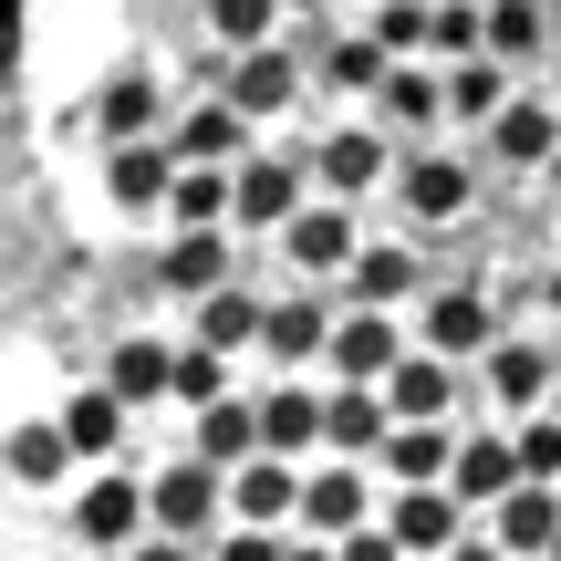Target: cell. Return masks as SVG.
Masks as SVG:
<instances>
[{
  "label": "cell",
  "instance_id": "cell-30",
  "mask_svg": "<svg viewBox=\"0 0 561 561\" xmlns=\"http://www.w3.org/2000/svg\"><path fill=\"white\" fill-rule=\"evenodd\" d=\"M157 115H167V94H157V73H115V83H104V104H94V125H104V146H136V136H157Z\"/></svg>",
  "mask_w": 561,
  "mask_h": 561
},
{
  "label": "cell",
  "instance_id": "cell-39",
  "mask_svg": "<svg viewBox=\"0 0 561 561\" xmlns=\"http://www.w3.org/2000/svg\"><path fill=\"white\" fill-rule=\"evenodd\" d=\"M229 396V354L219 343H187L178 354V405H219Z\"/></svg>",
  "mask_w": 561,
  "mask_h": 561
},
{
  "label": "cell",
  "instance_id": "cell-6",
  "mask_svg": "<svg viewBox=\"0 0 561 561\" xmlns=\"http://www.w3.org/2000/svg\"><path fill=\"white\" fill-rule=\"evenodd\" d=\"M375 520V489H364V458H343V447H322V468H301V520L291 530H364Z\"/></svg>",
  "mask_w": 561,
  "mask_h": 561
},
{
  "label": "cell",
  "instance_id": "cell-12",
  "mask_svg": "<svg viewBox=\"0 0 561 561\" xmlns=\"http://www.w3.org/2000/svg\"><path fill=\"white\" fill-rule=\"evenodd\" d=\"M479 520L510 541V561H551V541H561V479H520L500 510H479Z\"/></svg>",
  "mask_w": 561,
  "mask_h": 561
},
{
  "label": "cell",
  "instance_id": "cell-32",
  "mask_svg": "<svg viewBox=\"0 0 561 561\" xmlns=\"http://www.w3.org/2000/svg\"><path fill=\"white\" fill-rule=\"evenodd\" d=\"M198 458H219V468H240V458H261V405H240V396H219V405H198Z\"/></svg>",
  "mask_w": 561,
  "mask_h": 561
},
{
  "label": "cell",
  "instance_id": "cell-18",
  "mask_svg": "<svg viewBox=\"0 0 561 561\" xmlns=\"http://www.w3.org/2000/svg\"><path fill=\"white\" fill-rule=\"evenodd\" d=\"M385 396H396V416H447V405H458V354H437V343H416V354H396V375H385Z\"/></svg>",
  "mask_w": 561,
  "mask_h": 561
},
{
  "label": "cell",
  "instance_id": "cell-29",
  "mask_svg": "<svg viewBox=\"0 0 561 561\" xmlns=\"http://www.w3.org/2000/svg\"><path fill=\"white\" fill-rule=\"evenodd\" d=\"M500 104H510V62L500 53L447 62V115H458V125H500Z\"/></svg>",
  "mask_w": 561,
  "mask_h": 561
},
{
  "label": "cell",
  "instance_id": "cell-31",
  "mask_svg": "<svg viewBox=\"0 0 561 561\" xmlns=\"http://www.w3.org/2000/svg\"><path fill=\"white\" fill-rule=\"evenodd\" d=\"M343 291H354V301H385V312H396V301H416V250L364 240V250H354V271H343Z\"/></svg>",
  "mask_w": 561,
  "mask_h": 561
},
{
  "label": "cell",
  "instance_id": "cell-47",
  "mask_svg": "<svg viewBox=\"0 0 561 561\" xmlns=\"http://www.w3.org/2000/svg\"><path fill=\"white\" fill-rule=\"evenodd\" d=\"M541 312H551V322H561V271H551V280H541Z\"/></svg>",
  "mask_w": 561,
  "mask_h": 561
},
{
  "label": "cell",
  "instance_id": "cell-11",
  "mask_svg": "<svg viewBox=\"0 0 561 561\" xmlns=\"http://www.w3.org/2000/svg\"><path fill=\"white\" fill-rule=\"evenodd\" d=\"M437 354H458V364H479L489 343H500V301L479 291V280H458V291H426V322H416Z\"/></svg>",
  "mask_w": 561,
  "mask_h": 561
},
{
  "label": "cell",
  "instance_id": "cell-44",
  "mask_svg": "<svg viewBox=\"0 0 561 561\" xmlns=\"http://www.w3.org/2000/svg\"><path fill=\"white\" fill-rule=\"evenodd\" d=\"M115 561H198V541H187V530H136Z\"/></svg>",
  "mask_w": 561,
  "mask_h": 561
},
{
  "label": "cell",
  "instance_id": "cell-14",
  "mask_svg": "<svg viewBox=\"0 0 561 561\" xmlns=\"http://www.w3.org/2000/svg\"><path fill=\"white\" fill-rule=\"evenodd\" d=\"M520 437H458V468H447V489H458L468 510H500L510 489H520Z\"/></svg>",
  "mask_w": 561,
  "mask_h": 561
},
{
  "label": "cell",
  "instance_id": "cell-25",
  "mask_svg": "<svg viewBox=\"0 0 561 561\" xmlns=\"http://www.w3.org/2000/svg\"><path fill=\"white\" fill-rule=\"evenodd\" d=\"M261 447H280V458L322 447V396H312V385H291V364H280V385L261 396Z\"/></svg>",
  "mask_w": 561,
  "mask_h": 561
},
{
  "label": "cell",
  "instance_id": "cell-38",
  "mask_svg": "<svg viewBox=\"0 0 561 561\" xmlns=\"http://www.w3.org/2000/svg\"><path fill=\"white\" fill-rule=\"evenodd\" d=\"M375 32H385V53H437V11L426 0H375Z\"/></svg>",
  "mask_w": 561,
  "mask_h": 561
},
{
  "label": "cell",
  "instance_id": "cell-20",
  "mask_svg": "<svg viewBox=\"0 0 561 561\" xmlns=\"http://www.w3.org/2000/svg\"><path fill=\"white\" fill-rule=\"evenodd\" d=\"M261 354H271V364H322V354H333V312H322L312 291L271 301V322H261Z\"/></svg>",
  "mask_w": 561,
  "mask_h": 561
},
{
  "label": "cell",
  "instance_id": "cell-50",
  "mask_svg": "<svg viewBox=\"0 0 561 561\" xmlns=\"http://www.w3.org/2000/svg\"><path fill=\"white\" fill-rule=\"evenodd\" d=\"M551 405H561V385H551Z\"/></svg>",
  "mask_w": 561,
  "mask_h": 561
},
{
  "label": "cell",
  "instance_id": "cell-37",
  "mask_svg": "<svg viewBox=\"0 0 561 561\" xmlns=\"http://www.w3.org/2000/svg\"><path fill=\"white\" fill-rule=\"evenodd\" d=\"M489 53H500V62L541 53V0H489Z\"/></svg>",
  "mask_w": 561,
  "mask_h": 561
},
{
  "label": "cell",
  "instance_id": "cell-35",
  "mask_svg": "<svg viewBox=\"0 0 561 561\" xmlns=\"http://www.w3.org/2000/svg\"><path fill=\"white\" fill-rule=\"evenodd\" d=\"M73 458H83L73 426H21V437H11V479H21V489H53Z\"/></svg>",
  "mask_w": 561,
  "mask_h": 561
},
{
  "label": "cell",
  "instance_id": "cell-24",
  "mask_svg": "<svg viewBox=\"0 0 561 561\" xmlns=\"http://www.w3.org/2000/svg\"><path fill=\"white\" fill-rule=\"evenodd\" d=\"M229 94H240L250 104V115H280V104H291L301 94V62H291V42H250V53H240V73H229Z\"/></svg>",
  "mask_w": 561,
  "mask_h": 561
},
{
  "label": "cell",
  "instance_id": "cell-27",
  "mask_svg": "<svg viewBox=\"0 0 561 561\" xmlns=\"http://www.w3.org/2000/svg\"><path fill=\"white\" fill-rule=\"evenodd\" d=\"M104 385H115L125 405H157V396H178V343H146V333H125V343H115V364H104Z\"/></svg>",
  "mask_w": 561,
  "mask_h": 561
},
{
  "label": "cell",
  "instance_id": "cell-28",
  "mask_svg": "<svg viewBox=\"0 0 561 561\" xmlns=\"http://www.w3.org/2000/svg\"><path fill=\"white\" fill-rule=\"evenodd\" d=\"M125 416H136V405H125L115 396V385H83V396L73 405H62V426H73V447H83V458H125Z\"/></svg>",
  "mask_w": 561,
  "mask_h": 561
},
{
  "label": "cell",
  "instance_id": "cell-9",
  "mask_svg": "<svg viewBox=\"0 0 561 561\" xmlns=\"http://www.w3.org/2000/svg\"><path fill=\"white\" fill-rule=\"evenodd\" d=\"M479 375H489V396H500L510 416H530V405H551L561 354H551V343H530V333H500V343L479 354Z\"/></svg>",
  "mask_w": 561,
  "mask_h": 561
},
{
  "label": "cell",
  "instance_id": "cell-22",
  "mask_svg": "<svg viewBox=\"0 0 561 561\" xmlns=\"http://www.w3.org/2000/svg\"><path fill=\"white\" fill-rule=\"evenodd\" d=\"M396 198L416 208V219H458V208L479 198V178H468L458 157H405V167H396Z\"/></svg>",
  "mask_w": 561,
  "mask_h": 561
},
{
  "label": "cell",
  "instance_id": "cell-51",
  "mask_svg": "<svg viewBox=\"0 0 561 561\" xmlns=\"http://www.w3.org/2000/svg\"><path fill=\"white\" fill-rule=\"evenodd\" d=\"M551 561H561V541H551Z\"/></svg>",
  "mask_w": 561,
  "mask_h": 561
},
{
  "label": "cell",
  "instance_id": "cell-7",
  "mask_svg": "<svg viewBox=\"0 0 561 561\" xmlns=\"http://www.w3.org/2000/svg\"><path fill=\"white\" fill-rule=\"evenodd\" d=\"M396 437V396L364 375H333V396H322V447H343V458H375V447Z\"/></svg>",
  "mask_w": 561,
  "mask_h": 561
},
{
  "label": "cell",
  "instance_id": "cell-2",
  "mask_svg": "<svg viewBox=\"0 0 561 561\" xmlns=\"http://www.w3.org/2000/svg\"><path fill=\"white\" fill-rule=\"evenodd\" d=\"M354 250H364L354 198H301L291 229H280V261H291L301 280H343V271H354Z\"/></svg>",
  "mask_w": 561,
  "mask_h": 561
},
{
  "label": "cell",
  "instance_id": "cell-15",
  "mask_svg": "<svg viewBox=\"0 0 561 561\" xmlns=\"http://www.w3.org/2000/svg\"><path fill=\"white\" fill-rule=\"evenodd\" d=\"M375 115L396 125V136H426V125H447V62H437V73H426V62L405 53L396 73L375 83Z\"/></svg>",
  "mask_w": 561,
  "mask_h": 561
},
{
  "label": "cell",
  "instance_id": "cell-42",
  "mask_svg": "<svg viewBox=\"0 0 561 561\" xmlns=\"http://www.w3.org/2000/svg\"><path fill=\"white\" fill-rule=\"evenodd\" d=\"M280 551H291V530H271V520H229L208 561H280Z\"/></svg>",
  "mask_w": 561,
  "mask_h": 561
},
{
  "label": "cell",
  "instance_id": "cell-46",
  "mask_svg": "<svg viewBox=\"0 0 561 561\" xmlns=\"http://www.w3.org/2000/svg\"><path fill=\"white\" fill-rule=\"evenodd\" d=\"M280 561H343V541H333V530H312V541H291Z\"/></svg>",
  "mask_w": 561,
  "mask_h": 561
},
{
  "label": "cell",
  "instance_id": "cell-13",
  "mask_svg": "<svg viewBox=\"0 0 561 561\" xmlns=\"http://www.w3.org/2000/svg\"><path fill=\"white\" fill-rule=\"evenodd\" d=\"M375 468H385V479H447V468H458V426H447V416H396V437H385L375 447Z\"/></svg>",
  "mask_w": 561,
  "mask_h": 561
},
{
  "label": "cell",
  "instance_id": "cell-16",
  "mask_svg": "<svg viewBox=\"0 0 561 561\" xmlns=\"http://www.w3.org/2000/svg\"><path fill=\"white\" fill-rule=\"evenodd\" d=\"M396 354H405V333L385 322V301H364L354 322H333V354H322V364H333V375H364V385H385V375H396Z\"/></svg>",
  "mask_w": 561,
  "mask_h": 561
},
{
  "label": "cell",
  "instance_id": "cell-33",
  "mask_svg": "<svg viewBox=\"0 0 561 561\" xmlns=\"http://www.w3.org/2000/svg\"><path fill=\"white\" fill-rule=\"evenodd\" d=\"M396 62H405V53H385V32H343L333 53H322V83H333V94H375Z\"/></svg>",
  "mask_w": 561,
  "mask_h": 561
},
{
  "label": "cell",
  "instance_id": "cell-36",
  "mask_svg": "<svg viewBox=\"0 0 561 561\" xmlns=\"http://www.w3.org/2000/svg\"><path fill=\"white\" fill-rule=\"evenodd\" d=\"M280 0H208V42H219V53H250V42H271L280 32Z\"/></svg>",
  "mask_w": 561,
  "mask_h": 561
},
{
  "label": "cell",
  "instance_id": "cell-40",
  "mask_svg": "<svg viewBox=\"0 0 561 561\" xmlns=\"http://www.w3.org/2000/svg\"><path fill=\"white\" fill-rule=\"evenodd\" d=\"M510 437H520V468H530V479H561V405H530Z\"/></svg>",
  "mask_w": 561,
  "mask_h": 561
},
{
  "label": "cell",
  "instance_id": "cell-26",
  "mask_svg": "<svg viewBox=\"0 0 561 561\" xmlns=\"http://www.w3.org/2000/svg\"><path fill=\"white\" fill-rule=\"evenodd\" d=\"M489 146H500V167H551L561 115H551L541 94H510V104H500V125H489Z\"/></svg>",
  "mask_w": 561,
  "mask_h": 561
},
{
  "label": "cell",
  "instance_id": "cell-3",
  "mask_svg": "<svg viewBox=\"0 0 561 561\" xmlns=\"http://www.w3.org/2000/svg\"><path fill=\"white\" fill-rule=\"evenodd\" d=\"M468 520H479V510H468V500H458L447 479H405L396 500H385V530H396V541L416 551V561H447Z\"/></svg>",
  "mask_w": 561,
  "mask_h": 561
},
{
  "label": "cell",
  "instance_id": "cell-10",
  "mask_svg": "<svg viewBox=\"0 0 561 561\" xmlns=\"http://www.w3.org/2000/svg\"><path fill=\"white\" fill-rule=\"evenodd\" d=\"M229 520H271V530H291V520H301V458H280V447L240 458V468H229Z\"/></svg>",
  "mask_w": 561,
  "mask_h": 561
},
{
  "label": "cell",
  "instance_id": "cell-48",
  "mask_svg": "<svg viewBox=\"0 0 561 561\" xmlns=\"http://www.w3.org/2000/svg\"><path fill=\"white\" fill-rule=\"evenodd\" d=\"M541 187H551V198H561V146H551V167H541Z\"/></svg>",
  "mask_w": 561,
  "mask_h": 561
},
{
  "label": "cell",
  "instance_id": "cell-21",
  "mask_svg": "<svg viewBox=\"0 0 561 561\" xmlns=\"http://www.w3.org/2000/svg\"><path fill=\"white\" fill-rule=\"evenodd\" d=\"M167 219H178V229H229V219H240V167H178Z\"/></svg>",
  "mask_w": 561,
  "mask_h": 561
},
{
  "label": "cell",
  "instance_id": "cell-17",
  "mask_svg": "<svg viewBox=\"0 0 561 561\" xmlns=\"http://www.w3.org/2000/svg\"><path fill=\"white\" fill-rule=\"evenodd\" d=\"M178 146L167 136H136V146H115V167H104V187H115V208H167V187H178Z\"/></svg>",
  "mask_w": 561,
  "mask_h": 561
},
{
  "label": "cell",
  "instance_id": "cell-19",
  "mask_svg": "<svg viewBox=\"0 0 561 561\" xmlns=\"http://www.w3.org/2000/svg\"><path fill=\"white\" fill-rule=\"evenodd\" d=\"M301 157H240V229H291Z\"/></svg>",
  "mask_w": 561,
  "mask_h": 561
},
{
  "label": "cell",
  "instance_id": "cell-41",
  "mask_svg": "<svg viewBox=\"0 0 561 561\" xmlns=\"http://www.w3.org/2000/svg\"><path fill=\"white\" fill-rule=\"evenodd\" d=\"M468 53H489V11L479 0H447L437 11V62H468Z\"/></svg>",
  "mask_w": 561,
  "mask_h": 561
},
{
  "label": "cell",
  "instance_id": "cell-4",
  "mask_svg": "<svg viewBox=\"0 0 561 561\" xmlns=\"http://www.w3.org/2000/svg\"><path fill=\"white\" fill-rule=\"evenodd\" d=\"M385 136H396V125H333V136H322V157H312V178L322 187H333V198H375V187H396V146H385Z\"/></svg>",
  "mask_w": 561,
  "mask_h": 561
},
{
  "label": "cell",
  "instance_id": "cell-34",
  "mask_svg": "<svg viewBox=\"0 0 561 561\" xmlns=\"http://www.w3.org/2000/svg\"><path fill=\"white\" fill-rule=\"evenodd\" d=\"M229 280V229H178V250H167V291H219Z\"/></svg>",
  "mask_w": 561,
  "mask_h": 561
},
{
  "label": "cell",
  "instance_id": "cell-45",
  "mask_svg": "<svg viewBox=\"0 0 561 561\" xmlns=\"http://www.w3.org/2000/svg\"><path fill=\"white\" fill-rule=\"evenodd\" d=\"M447 561H510V541H500L489 520H468V530H458V551H447Z\"/></svg>",
  "mask_w": 561,
  "mask_h": 561
},
{
  "label": "cell",
  "instance_id": "cell-8",
  "mask_svg": "<svg viewBox=\"0 0 561 561\" xmlns=\"http://www.w3.org/2000/svg\"><path fill=\"white\" fill-rule=\"evenodd\" d=\"M250 125H261V115H250L240 94H208V104H187V115L167 125V146H178L187 167H240L250 157Z\"/></svg>",
  "mask_w": 561,
  "mask_h": 561
},
{
  "label": "cell",
  "instance_id": "cell-43",
  "mask_svg": "<svg viewBox=\"0 0 561 561\" xmlns=\"http://www.w3.org/2000/svg\"><path fill=\"white\" fill-rule=\"evenodd\" d=\"M343 561H416V551H405L385 520H364V530H343Z\"/></svg>",
  "mask_w": 561,
  "mask_h": 561
},
{
  "label": "cell",
  "instance_id": "cell-1",
  "mask_svg": "<svg viewBox=\"0 0 561 561\" xmlns=\"http://www.w3.org/2000/svg\"><path fill=\"white\" fill-rule=\"evenodd\" d=\"M73 530L94 551H125L136 530H157V479H136L125 458H104L94 479H83V500H73Z\"/></svg>",
  "mask_w": 561,
  "mask_h": 561
},
{
  "label": "cell",
  "instance_id": "cell-5",
  "mask_svg": "<svg viewBox=\"0 0 561 561\" xmlns=\"http://www.w3.org/2000/svg\"><path fill=\"white\" fill-rule=\"evenodd\" d=\"M219 520H229V468H219V458H198V447H187L178 468H157V530L208 541Z\"/></svg>",
  "mask_w": 561,
  "mask_h": 561
},
{
  "label": "cell",
  "instance_id": "cell-23",
  "mask_svg": "<svg viewBox=\"0 0 561 561\" xmlns=\"http://www.w3.org/2000/svg\"><path fill=\"white\" fill-rule=\"evenodd\" d=\"M271 322V301L250 291V280H219V291H198V343H219V354H250Z\"/></svg>",
  "mask_w": 561,
  "mask_h": 561
},
{
  "label": "cell",
  "instance_id": "cell-49",
  "mask_svg": "<svg viewBox=\"0 0 561 561\" xmlns=\"http://www.w3.org/2000/svg\"><path fill=\"white\" fill-rule=\"evenodd\" d=\"M280 11H291V21H312V11H322V0H280Z\"/></svg>",
  "mask_w": 561,
  "mask_h": 561
}]
</instances>
